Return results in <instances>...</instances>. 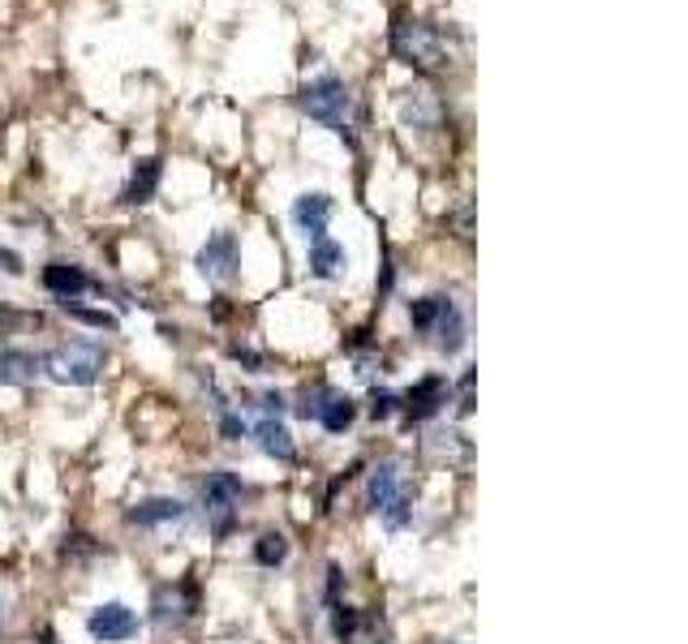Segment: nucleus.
<instances>
[{
    "mask_svg": "<svg viewBox=\"0 0 688 644\" xmlns=\"http://www.w3.org/2000/svg\"><path fill=\"white\" fill-rule=\"evenodd\" d=\"M289 558V537L284 533H263L254 545V563L258 567H280Z\"/></svg>",
    "mask_w": 688,
    "mask_h": 644,
    "instance_id": "obj_20",
    "label": "nucleus"
},
{
    "mask_svg": "<svg viewBox=\"0 0 688 644\" xmlns=\"http://www.w3.org/2000/svg\"><path fill=\"white\" fill-rule=\"evenodd\" d=\"M87 632L95 641L116 644V641H129L138 632V615L125 606V602H109V606H95L91 619H87Z\"/></svg>",
    "mask_w": 688,
    "mask_h": 644,
    "instance_id": "obj_7",
    "label": "nucleus"
},
{
    "mask_svg": "<svg viewBox=\"0 0 688 644\" xmlns=\"http://www.w3.org/2000/svg\"><path fill=\"white\" fill-rule=\"evenodd\" d=\"M220 429H225V438H229V442H237V438L245 434V422H241L237 413H225V422H220Z\"/></svg>",
    "mask_w": 688,
    "mask_h": 644,
    "instance_id": "obj_30",
    "label": "nucleus"
},
{
    "mask_svg": "<svg viewBox=\"0 0 688 644\" xmlns=\"http://www.w3.org/2000/svg\"><path fill=\"white\" fill-rule=\"evenodd\" d=\"M0 271H4V275H22V258H17L13 249H0Z\"/></svg>",
    "mask_w": 688,
    "mask_h": 644,
    "instance_id": "obj_31",
    "label": "nucleus"
},
{
    "mask_svg": "<svg viewBox=\"0 0 688 644\" xmlns=\"http://www.w3.org/2000/svg\"><path fill=\"white\" fill-rule=\"evenodd\" d=\"M155 185H160V159H138L129 181H125V190H120V203L125 207H142V203L155 198Z\"/></svg>",
    "mask_w": 688,
    "mask_h": 644,
    "instance_id": "obj_12",
    "label": "nucleus"
},
{
    "mask_svg": "<svg viewBox=\"0 0 688 644\" xmlns=\"http://www.w3.org/2000/svg\"><path fill=\"white\" fill-rule=\"evenodd\" d=\"M396 494H400V464H396V460H383V464L370 473V486H366V507H370V512H383Z\"/></svg>",
    "mask_w": 688,
    "mask_h": 644,
    "instance_id": "obj_13",
    "label": "nucleus"
},
{
    "mask_svg": "<svg viewBox=\"0 0 688 644\" xmlns=\"http://www.w3.org/2000/svg\"><path fill=\"white\" fill-rule=\"evenodd\" d=\"M155 623L168 628V623H181L186 615H194V589L190 584H164L155 589Z\"/></svg>",
    "mask_w": 688,
    "mask_h": 644,
    "instance_id": "obj_11",
    "label": "nucleus"
},
{
    "mask_svg": "<svg viewBox=\"0 0 688 644\" xmlns=\"http://www.w3.org/2000/svg\"><path fill=\"white\" fill-rule=\"evenodd\" d=\"M39 370H43V361H39L35 352H26V348H4V352H0V383H9V387L35 383Z\"/></svg>",
    "mask_w": 688,
    "mask_h": 644,
    "instance_id": "obj_15",
    "label": "nucleus"
},
{
    "mask_svg": "<svg viewBox=\"0 0 688 644\" xmlns=\"http://www.w3.org/2000/svg\"><path fill=\"white\" fill-rule=\"evenodd\" d=\"M396 404H400V396H392V391H374V396H370V417H374V422H387V417L396 413Z\"/></svg>",
    "mask_w": 688,
    "mask_h": 644,
    "instance_id": "obj_26",
    "label": "nucleus"
},
{
    "mask_svg": "<svg viewBox=\"0 0 688 644\" xmlns=\"http://www.w3.org/2000/svg\"><path fill=\"white\" fill-rule=\"evenodd\" d=\"M435 331H439V348H444V352H457L460 344H464V331H469V326H464V310H460L453 297L444 301V314L435 322Z\"/></svg>",
    "mask_w": 688,
    "mask_h": 644,
    "instance_id": "obj_18",
    "label": "nucleus"
},
{
    "mask_svg": "<svg viewBox=\"0 0 688 644\" xmlns=\"http://www.w3.org/2000/svg\"><path fill=\"white\" fill-rule=\"evenodd\" d=\"M392 52L405 65H413V69H439L444 65V39H439V30L431 22H422V17H409V13H400L396 26H392Z\"/></svg>",
    "mask_w": 688,
    "mask_h": 644,
    "instance_id": "obj_2",
    "label": "nucleus"
},
{
    "mask_svg": "<svg viewBox=\"0 0 688 644\" xmlns=\"http://www.w3.org/2000/svg\"><path fill=\"white\" fill-rule=\"evenodd\" d=\"M186 516V507L177 499H142L138 507H129V525L138 529H160V525H177Z\"/></svg>",
    "mask_w": 688,
    "mask_h": 644,
    "instance_id": "obj_14",
    "label": "nucleus"
},
{
    "mask_svg": "<svg viewBox=\"0 0 688 644\" xmlns=\"http://www.w3.org/2000/svg\"><path fill=\"white\" fill-rule=\"evenodd\" d=\"M332 628H336V636H341V641H348V636L357 632V615H353L348 606H336V615H332Z\"/></svg>",
    "mask_w": 688,
    "mask_h": 644,
    "instance_id": "obj_27",
    "label": "nucleus"
},
{
    "mask_svg": "<svg viewBox=\"0 0 688 644\" xmlns=\"http://www.w3.org/2000/svg\"><path fill=\"white\" fill-rule=\"evenodd\" d=\"M194 267H199L203 280H216V284L232 280V275H237V236H232V232H216V236L199 249Z\"/></svg>",
    "mask_w": 688,
    "mask_h": 644,
    "instance_id": "obj_6",
    "label": "nucleus"
},
{
    "mask_svg": "<svg viewBox=\"0 0 688 644\" xmlns=\"http://www.w3.org/2000/svg\"><path fill=\"white\" fill-rule=\"evenodd\" d=\"M43 288H48L61 306H74V301L91 288V275H87L82 267H74V262H52V267L43 271Z\"/></svg>",
    "mask_w": 688,
    "mask_h": 644,
    "instance_id": "obj_10",
    "label": "nucleus"
},
{
    "mask_svg": "<svg viewBox=\"0 0 688 644\" xmlns=\"http://www.w3.org/2000/svg\"><path fill=\"white\" fill-rule=\"evenodd\" d=\"M448 396H453V387H448L439 374H431V378L413 383V387L400 396V409H405L409 422H431V417L448 404Z\"/></svg>",
    "mask_w": 688,
    "mask_h": 644,
    "instance_id": "obj_5",
    "label": "nucleus"
},
{
    "mask_svg": "<svg viewBox=\"0 0 688 644\" xmlns=\"http://www.w3.org/2000/svg\"><path fill=\"white\" fill-rule=\"evenodd\" d=\"M460 417H469L473 413V370H464V378H460V404H457Z\"/></svg>",
    "mask_w": 688,
    "mask_h": 644,
    "instance_id": "obj_28",
    "label": "nucleus"
},
{
    "mask_svg": "<svg viewBox=\"0 0 688 644\" xmlns=\"http://www.w3.org/2000/svg\"><path fill=\"white\" fill-rule=\"evenodd\" d=\"M444 301H448V297H418V301L409 306L413 331H435V322L444 314Z\"/></svg>",
    "mask_w": 688,
    "mask_h": 644,
    "instance_id": "obj_21",
    "label": "nucleus"
},
{
    "mask_svg": "<svg viewBox=\"0 0 688 644\" xmlns=\"http://www.w3.org/2000/svg\"><path fill=\"white\" fill-rule=\"evenodd\" d=\"M353 417H357V404H353L348 396H336V391H332V400H328L323 413H319V426L332 429V434H344V429L353 426Z\"/></svg>",
    "mask_w": 688,
    "mask_h": 644,
    "instance_id": "obj_19",
    "label": "nucleus"
},
{
    "mask_svg": "<svg viewBox=\"0 0 688 644\" xmlns=\"http://www.w3.org/2000/svg\"><path fill=\"white\" fill-rule=\"evenodd\" d=\"M95 554H100V545H95V537H87V533L65 537V545H61V558H65V563H87V558H95Z\"/></svg>",
    "mask_w": 688,
    "mask_h": 644,
    "instance_id": "obj_22",
    "label": "nucleus"
},
{
    "mask_svg": "<svg viewBox=\"0 0 688 644\" xmlns=\"http://www.w3.org/2000/svg\"><path fill=\"white\" fill-rule=\"evenodd\" d=\"M379 516H383V525H387V529H405V525H409V499H405V494H396V499H392Z\"/></svg>",
    "mask_w": 688,
    "mask_h": 644,
    "instance_id": "obj_25",
    "label": "nucleus"
},
{
    "mask_svg": "<svg viewBox=\"0 0 688 644\" xmlns=\"http://www.w3.org/2000/svg\"><path fill=\"white\" fill-rule=\"evenodd\" d=\"M332 400V387H323V383H315V387H306L302 391V404H297V413L306 417V422H319V413H323V404Z\"/></svg>",
    "mask_w": 688,
    "mask_h": 644,
    "instance_id": "obj_23",
    "label": "nucleus"
},
{
    "mask_svg": "<svg viewBox=\"0 0 688 644\" xmlns=\"http://www.w3.org/2000/svg\"><path fill=\"white\" fill-rule=\"evenodd\" d=\"M332 211H336V203H332L328 194H302L289 215H293V228H297L306 241H319V236H328Z\"/></svg>",
    "mask_w": 688,
    "mask_h": 644,
    "instance_id": "obj_8",
    "label": "nucleus"
},
{
    "mask_svg": "<svg viewBox=\"0 0 688 644\" xmlns=\"http://www.w3.org/2000/svg\"><path fill=\"white\" fill-rule=\"evenodd\" d=\"M43 361V370L56 378V383H65V387H91L95 378H100V370H104V352H100V344H87V339H69V344H56L48 357H39Z\"/></svg>",
    "mask_w": 688,
    "mask_h": 644,
    "instance_id": "obj_3",
    "label": "nucleus"
},
{
    "mask_svg": "<svg viewBox=\"0 0 688 644\" xmlns=\"http://www.w3.org/2000/svg\"><path fill=\"white\" fill-rule=\"evenodd\" d=\"M0 615H4V606H0Z\"/></svg>",
    "mask_w": 688,
    "mask_h": 644,
    "instance_id": "obj_32",
    "label": "nucleus"
},
{
    "mask_svg": "<svg viewBox=\"0 0 688 644\" xmlns=\"http://www.w3.org/2000/svg\"><path fill=\"white\" fill-rule=\"evenodd\" d=\"M400 116H405V125H409V129L431 133V129L444 120V104H439V95H435L431 87H413V91H405Z\"/></svg>",
    "mask_w": 688,
    "mask_h": 644,
    "instance_id": "obj_9",
    "label": "nucleus"
},
{
    "mask_svg": "<svg viewBox=\"0 0 688 644\" xmlns=\"http://www.w3.org/2000/svg\"><path fill=\"white\" fill-rule=\"evenodd\" d=\"M310 275L315 280H336L344 267H348V254H344V245L336 241H328V236H319V241H310Z\"/></svg>",
    "mask_w": 688,
    "mask_h": 644,
    "instance_id": "obj_16",
    "label": "nucleus"
},
{
    "mask_svg": "<svg viewBox=\"0 0 688 644\" xmlns=\"http://www.w3.org/2000/svg\"><path fill=\"white\" fill-rule=\"evenodd\" d=\"M254 438H258V447H263L267 455H276V460H293V434L280 426L276 417H263V422L254 426Z\"/></svg>",
    "mask_w": 688,
    "mask_h": 644,
    "instance_id": "obj_17",
    "label": "nucleus"
},
{
    "mask_svg": "<svg viewBox=\"0 0 688 644\" xmlns=\"http://www.w3.org/2000/svg\"><path fill=\"white\" fill-rule=\"evenodd\" d=\"M65 314L78 322H87V326H100V331H116V319L109 310H87V306H65Z\"/></svg>",
    "mask_w": 688,
    "mask_h": 644,
    "instance_id": "obj_24",
    "label": "nucleus"
},
{
    "mask_svg": "<svg viewBox=\"0 0 688 644\" xmlns=\"http://www.w3.org/2000/svg\"><path fill=\"white\" fill-rule=\"evenodd\" d=\"M203 503H207V516L216 525V537H225L232 529V512L241 503V481L232 473H212L203 481Z\"/></svg>",
    "mask_w": 688,
    "mask_h": 644,
    "instance_id": "obj_4",
    "label": "nucleus"
},
{
    "mask_svg": "<svg viewBox=\"0 0 688 644\" xmlns=\"http://www.w3.org/2000/svg\"><path fill=\"white\" fill-rule=\"evenodd\" d=\"M26 322H39V319H26V314H13V310H4V306H0V339H4V335H13V331H17V326H26Z\"/></svg>",
    "mask_w": 688,
    "mask_h": 644,
    "instance_id": "obj_29",
    "label": "nucleus"
},
{
    "mask_svg": "<svg viewBox=\"0 0 688 644\" xmlns=\"http://www.w3.org/2000/svg\"><path fill=\"white\" fill-rule=\"evenodd\" d=\"M297 104H302V112H306L310 120L328 125V129H332V133H341V138L353 129V91L344 87L336 74H319V78H310V82L302 87Z\"/></svg>",
    "mask_w": 688,
    "mask_h": 644,
    "instance_id": "obj_1",
    "label": "nucleus"
}]
</instances>
